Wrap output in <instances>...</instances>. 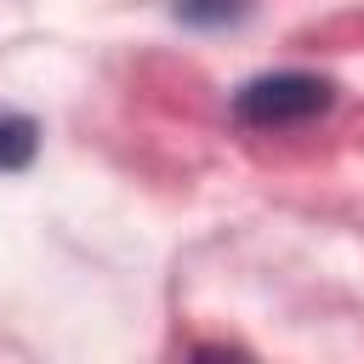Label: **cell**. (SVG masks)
<instances>
[{
  "mask_svg": "<svg viewBox=\"0 0 364 364\" xmlns=\"http://www.w3.org/2000/svg\"><path fill=\"white\" fill-rule=\"evenodd\" d=\"M336 102V85L324 74L307 68H279V74H256L233 91V119L256 125V131H284V125H307Z\"/></svg>",
  "mask_w": 364,
  "mask_h": 364,
  "instance_id": "obj_1",
  "label": "cell"
},
{
  "mask_svg": "<svg viewBox=\"0 0 364 364\" xmlns=\"http://www.w3.org/2000/svg\"><path fill=\"white\" fill-rule=\"evenodd\" d=\"M176 11H182V23L210 28V23H233L245 11V0H176Z\"/></svg>",
  "mask_w": 364,
  "mask_h": 364,
  "instance_id": "obj_3",
  "label": "cell"
},
{
  "mask_svg": "<svg viewBox=\"0 0 364 364\" xmlns=\"http://www.w3.org/2000/svg\"><path fill=\"white\" fill-rule=\"evenodd\" d=\"M40 154V125L17 108H0V171H23Z\"/></svg>",
  "mask_w": 364,
  "mask_h": 364,
  "instance_id": "obj_2",
  "label": "cell"
}]
</instances>
